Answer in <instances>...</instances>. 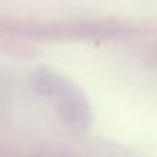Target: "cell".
<instances>
[{"instance_id": "obj_1", "label": "cell", "mask_w": 157, "mask_h": 157, "mask_svg": "<svg viewBox=\"0 0 157 157\" xmlns=\"http://www.w3.org/2000/svg\"><path fill=\"white\" fill-rule=\"evenodd\" d=\"M39 91L54 101L59 115L73 128H86L90 123V108L86 100L79 95V91L69 81L52 73H41L36 76Z\"/></svg>"}]
</instances>
